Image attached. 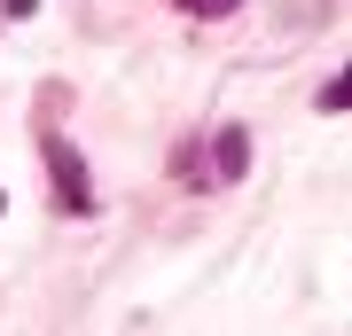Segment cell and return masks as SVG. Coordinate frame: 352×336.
Here are the masks:
<instances>
[{"instance_id": "cell-1", "label": "cell", "mask_w": 352, "mask_h": 336, "mask_svg": "<svg viewBox=\"0 0 352 336\" xmlns=\"http://www.w3.org/2000/svg\"><path fill=\"white\" fill-rule=\"evenodd\" d=\"M39 149H47V172H55V212L87 219V212H94V180H87V157H78L63 133H47Z\"/></svg>"}, {"instance_id": "cell-2", "label": "cell", "mask_w": 352, "mask_h": 336, "mask_svg": "<svg viewBox=\"0 0 352 336\" xmlns=\"http://www.w3.org/2000/svg\"><path fill=\"white\" fill-rule=\"evenodd\" d=\"M212 172L219 180H243V172H251V133H243V125H219V133H212Z\"/></svg>"}, {"instance_id": "cell-3", "label": "cell", "mask_w": 352, "mask_h": 336, "mask_svg": "<svg viewBox=\"0 0 352 336\" xmlns=\"http://www.w3.org/2000/svg\"><path fill=\"white\" fill-rule=\"evenodd\" d=\"M314 110H329V117H337V110H352V71H344V78H329V87H321V102H314Z\"/></svg>"}, {"instance_id": "cell-4", "label": "cell", "mask_w": 352, "mask_h": 336, "mask_svg": "<svg viewBox=\"0 0 352 336\" xmlns=\"http://www.w3.org/2000/svg\"><path fill=\"white\" fill-rule=\"evenodd\" d=\"M180 8H188V16H235L243 0H180Z\"/></svg>"}, {"instance_id": "cell-5", "label": "cell", "mask_w": 352, "mask_h": 336, "mask_svg": "<svg viewBox=\"0 0 352 336\" xmlns=\"http://www.w3.org/2000/svg\"><path fill=\"white\" fill-rule=\"evenodd\" d=\"M0 8H8V16H32V8H39V0H0Z\"/></svg>"}, {"instance_id": "cell-6", "label": "cell", "mask_w": 352, "mask_h": 336, "mask_svg": "<svg viewBox=\"0 0 352 336\" xmlns=\"http://www.w3.org/2000/svg\"><path fill=\"white\" fill-rule=\"evenodd\" d=\"M0 212H8V196H0Z\"/></svg>"}]
</instances>
